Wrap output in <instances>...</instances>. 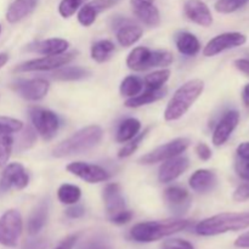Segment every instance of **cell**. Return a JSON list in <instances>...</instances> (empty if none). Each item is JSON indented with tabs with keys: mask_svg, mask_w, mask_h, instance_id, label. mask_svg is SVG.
I'll return each mask as SVG.
<instances>
[{
	"mask_svg": "<svg viewBox=\"0 0 249 249\" xmlns=\"http://www.w3.org/2000/svg\"><path fill=\"white\" fill-rule=\"evenodd\" d=\"M104 202L105 208H106V212L109 215V218L125 209V199H124L122 189L118 184L112 182V184H108L105 187Z\"/></svg>",
	"mask_w": 249,
	"mask_h": 249,
	"instance_id": "ffe728a7",
	"label": "cell"
},
{
	"mask_svg": "<svg viewBox=\"0 0 249 249\" xmlns=\"http://www.w3.org/2000/svg\"><path fill=\"white\" fill-rule=\"evenodd\" d=\"M112 28L117 29V40L124 48L134 45L142 36V28L124 17H114Z\"/></svg>",
	"mask_w": 249,
	"mask_h": 249,
	"instance_id": "5bb4252c",
	"label": "cell"
},
{
	"mask_svg": "<svg viewBox=\"0 0 249 249\" xmlns=\"http://www.w3.org/2000/svg\"><path fill=\"white\" fill-rule=\"evenodd\" d=\"M133 212L128 211V209H124V211L119 212V213L111 216V221L113 224H117V225H124V224H128L133 219Z\"/></svg>",
	"mask_w": 249,
	"mask_h": 249,
	"instance_id": "b9f144b4",
	"label": "cell"
},
{
	"mask_svg": "<svg viewBox=\"0 0 249 249\" xmlns=\"http://www.w3.org/2000/svg\"><path fill=\"white\" fill-rule=\"evenodd\" d=\"M235 66L238 71L249 75V60L247 58H238L235 61Z\"/></svg>",
	"mask_w": 249,
	"mask_h": 249,
	"instance_id": "681fc988",
	"label": "cell"
},
{
	"mask_svg": "<svg viewBox=\"0 0 249 249\" xmlns=\"http://www.w3.org/2000/svg\"><path fill=\"white\" fill-rule=\"evenodd\" d=\"M195 151H196V153H197V156H198L199 160H204V162L211 160L212 155H213V153H212L211 147H209V146L204 142L198 143V145L196 146V148H195Z\"/></svg>",
	"mask_w": 249,
	"mask_h": 249,
	"instance_id": "f6af8a7d",
	"label": "cell"
},
{
	"mask_svg": "<svg viewBox=\"0 0 249 249\" xmlns=\"http://www.w3.org/2000/svg\"><path fill=\"white\" fill-rule=\"evenodd\" d=\"M175 45L180 53L186 56H195L201 50V43L195 34L189 32H180L175 36Z\"/></svg>",
	"mask_w": 249,
	"mask_h": 249,
	"instance_id": "484cf974",
	"label": "cell"
},
{
	"mask_svg": "<svg viewBox=\"0 0 249 249\" xmlns=\"http://www.w3.org/2000/svg\"><path fill=\"white\" fill-rule=\"evenodd\" d=\"M114 50H116V46L111 40H99L92 44L91 58L99 63L106 62L111 58Z\"/></svg>",
	"mask_w": 249,
	"mask_h": 249,
	"instance_id": "f546056e",
	"label": "cell"
},
{
	"mask_svg": "<svg viewBox=\"0 0 249 249\" xmlns=\"http://www.w3.org/2000/svg\"><path fill=\"white\" fill-rule=\"evenodd\" d=\"M23 129V123L16 118L0 116V133L14 134L18 133Z\"/></svg>",
	"mask_w": 249,
	"mask_h": 249,
	"instance_id": "f35d334b",
	"label": "cell"
},
{
	"mask_svg": "<svg viewBox=\"0 0 249 249\" xmlns=\"http://www.w3.org/2000/svg\"><path fill=\"white\" fill-rule=\"evenodd\" d=\"M235 246L237 248H249V231L241 235L237 240L235 241Z\"/></svg>",
	"mask_w": 249,
	"mask_h": 249,
	"instance_id": "f907efd6",
	"label": "cell"
},
{
	"mask_svg": "<svg viewBox=\"0 0 249 249\" xmlns=\"http://www.w3.org/2000/svg\"><path fill=\"white\" fill-rule=\"evenodd\" d=\"M190 143H191V141L187 138L174 139V140L169 141V142L158 146L157 148H155L151 152L146 153L145 156L140 158V163L141 164L151 165L156 164V163L164 162V160H170V158L177 157V156L184 153L189 148Z\"/></svg>",
	"mask_w": 249,
	"mask_h": 249,
	"instance_id": "52a82bcc",
	"label": "cell"
},
{
	"mask_svg": "<svg viewBox=\"0 0 249 249\" xmlns=\"http://www.w3.org/2000/svg\"><path fill=\"white\" fill-rule=\"evenodd\" d=\"M77 238H78V236H75V235L70 236V237L66 238V240L63 241V242L61 243V245L58 246L56 249H72L73 246H74L75 241H77Z\"/></svg>",
	"mask_w": 249,
	"mask_h": 249,
	"instance_id": "816d5d0a",
	"label": "cell"
},
{
	"mask_svg": "<svg viewBox=\"0 0 249 249\" xmlns=\"http://www.w3.org/2000/svg\"><path fill=\"white\" fill-rule=\"evenodd\" d=\"M148 131H150V128H146L145 130L142 131V133L138 134V135L135 136L134 139H131L130 141H129L128 143H125V145L123 146V147L121 148V150L118 151V157L119 158H126V157H130L131 155H133L134 152H135L136 150H138V147L140 146L141 141L143 140V139L146 138V135L148 134Z\"/></svg>",
	"mask_w": 249,
	"mask_h": 249,
	"instance_id": "e575fe53",
	"label": "cell"
},
{
	"mask_svg": "<svg viewBox=\"0 0 249 249\" xmlns=\"http://www.w3.org/2000/svg\"><path fill=\"white\" fill-rule=\"evenodd\" d=\"M249 0H218L215 2V10L220 14H231L245 6Z\"/></svg>",
	"mask_w": 249,
	"mask_h": 249,
	"instance_id": "74e56055",
	"label": "cell"
},
{
	"mask_svg": "<svg viewBox=\"0 0 249 249\" xmlns=\"http://www.w3.org/2000/svg\"><path fill=\"white\" fill-rule=\"evenodd\" d=\"M87 0H61L58 5V12L63 18H70L75 14Z\"/></svg>",
	"mask_w": 249,
	"mask_h": 249,
	"instance_id": "d590c367",
	"label": "cell"
},
{
	"mask_svg": "<svg viewBox=\"0 0 249 249\" xmlns=\"http://www.w3.org/2000/svg\"><path fill=\"white\" fill-rule=\"evenodd\" d=\"M240 122V113L237 111H229L223 116V118L216 124L213 133V143L215 146H221L229 140L231 134Z\"/></svg>",
	"mask_w": 249,
	"mask_h": 249,
	"instance_id": "ac0fdd59",
	"label": "cell"
},
{
	"mask_svg": "<svg viewBox=\"0 0 249 249\" xmlns=\"http://www.w3.org/2000/svg\"><path fill=\"white\" fill-rule=\"evenodd\" d=\"M141 129V123L136 118H126L119 124L116 134V140L121 143H125L135 138Z\"/></svg>",
	"mask_w": 249,
	"mask_h": 249,
	"instance_id": "f1b7e54d",
	"label": "cell"
},
{
	"mask_svg": "<svg viewBox=\"0 0 249 249\" xmlns=\"http://www.w3.org/2000/svg\"><path fill=\"white\" fill-rule=\"evenodd\" d=\"M184 12L190 21L198 26L209 27L213 23L211 10L202 0H186L184 5Z\"/></svg>",
	"mask_w": 249,
	"mask_h": 249,
	"instance_id": "d6986e66",
	"label": "cell"
},
{
	"mask_svg": "<svg viewBox=\"0 0 249 249\" xmlns=\"http://www.w3.org/2000/svg\"><path fill=\"white\" fill-rule=\"evenodd\" d=\"M242 100H243V104H245L247 107H249V84L246 85L245 89H243Z\"/></svg>",
	"mask_w": 249,
	"mask_h": 249,
	"instance_id": "f5cc1de1",
	"label": "cell"
},
{
	"mask_svg": "<svg viewBox=\"0 0 249 249\" xmlns=\"http://www.w3.org/2000/svg\"><path fill=\"white\" fill-rule=\"evenodd\" d=\"M14 147V138L11 134L0 133V168L5 167L9 162Z\"/></svg>",
	"mask_w": 249,
	"mask_h": 249,
	"instance_id": "836d02e7",
	"label": "cell"
},
{
	"mask_svg": "<svg viewBox=\"0 0 249 249\" xmlns=\"http://www.w3.org/2000/svg\"><path fill=\"white\" fill-rule=\"evenodd\" d=\"M29 177L24 167L19 163H10L4 167L0 178V190L7 191L10 189L23 190L28 186Z\"/></svg>",
	"mask_w": 249,
	"mask_h": 249,
	"instance_id": "7c38bea8",
	"label": "cell"
},
{
	"mask_svg": "<svg viewBox=\"0 0 249 249\" xmlns=\"http://www.w3.org/2000/svg\"><path fill=\"white\" fill-rule=\"evenodd\" d=\"M163 197L172 211L180 212V213H184L191 203V196L187 190L180 186H169L165 189Z\"/></svg>",
	"mask_w": 249,
	"mask_h": 249,
	"instance_id": "44dd1931",
	"label": "cell"
},
{
	"mask_svg": "<svg viewBox=\"0 0 249 249\" xmlns=\"http://www.w3.org/2000/svg\"><path fill=\"white\" fill-rule=\"evenodd\" d=\"M82 197V190L72 184H63L57 190V198L61 203L72 206L79 202Z\"/></svg>",
	"mask_w": 249,
	"mask_h": 249,
	"instance_id": "4dcf8cb0",
	"label": "cell"
},
{
	"mask_svg": "<svg viewBox=\"0 0 249 249\" xmlns=\"http://www.w3.org/2000/svg\"><path fill=\"white\" fill-rule=\"evenodd\" d=\"M114 4L116 0H90L78 10V21L82 26L90 27L102 11L111 9Z\"/></svg>",
	"mask_w": 249,
	"mask_h": 249,
	"instance_id": "2e32d148",
	"label": "cell"
},
{
	"mask_svg": "<svg viewBox=\"0 0 249 249\" xmlns=\"http://www.w3.org/2000/svg\"><path fill=\"white\" fill-rule=\"evenodd\" d=\"M203 90L204 83L201 79H192L182 84L168 102L164 111L165 121L173 122L181 118L201 96Z\"/></svg>",
	"mask_w": 249,
	"mask_h": 249,
	"instance_id": "7a4b0ae2",
	"label": "cell"
},
{
	"mask_svg": "<svg viewBox=\"0 0 249 249\" xmlns=\"http://www.w3.org/2000/svg\"><path fill=\"white\" fill-rule=\"evenodd\" d=\"M85 214V208L80 204H72L70 208L66 211V215L71 219H78V218H82L83 215Z\"/></svg>",
	"mask_w": 249,
	"mask_h": 249,
	"instance_id": "bcb514c9",
	"label": "cell"
},
{
	"mask_svg": "<svg viewBox=\"0 0 249 249\" xmlns=\"http://www.w3.org/2000/svg\"><path fill=\"white\" fill-rule=\"evenodd\" d=\"M153 2L155 0H130L134 15L148 27H157L160 23V11Z\"/></svg>",
	"mask_w": 249,
	"mask_h": 249,
	"instance_id": "e0dca14e",
	"label": "cell"
},
{
	"mask_svg": "<svg viewBox=\"0 0 249 249\" xmlns=\"http://www.w3.org/2000/svg\"><path fill=\"white\" fill-rule=\"evenodd\" d=\"M0 34H1V24H0Z\"/></svg>",
	"mask_w": 249,
	"mask_h": 249,
	"instance_id": "11a10c76",
	"label": "cell"
},
{
	"mask_svg": "<svg viewBox=\"0 0 249 249\" xmlns=\"http://www.w3.org/2000/svg\"><path fill=\"white\" fill-rule=\"evenodd\" d=\"M49 83L43 78H34V79H21L16 80L11 84V89L28 101H39L44 99L49 92Z\"/></svg>",
	"mask_w": 249,
	"mask_h": 249,
	"instance_id": "30bf717a",
	"label": "cell"
},
{
	"mask_svg": "<svg viewBox=\"0 0 249 249\" xmlns=\"http://www.w3.org/2000/svg\"><path fill=\"white\" fill-rule=\"evenodd\" d=\"M143 88V82L140 78L135 77V75H128L126 78H124L121 83V88H119V91L123 96L126 97H133L136 96L141 92Z\"/></svg>",
	"mask_w": 249,
	"mask_h": 249,
	"instance_id": "1f68e13d",
	"label": "cell"
},
{
	"mask_svg": "<svg viewBox=\"0 0 249 249\" xmlns=\"http://www.w3.org/2000/svg\"><path fill=\"white\" fill-rule=\"evenodd\" d=\"M167 94V90L163 89H146L143 92H140L139 95L133 97H129L125 101V106L129 108H138V107L145 106V105L152 104V102L158 101V100L163 99Z\"/></svg>",
	"mask_w": 249,
	"mask_h": 249,
	"instance_id": "4316f807",
	"label": "cell"
},
{
	"mask_svg": "<svg viewBox=\"0 0 249 249\" xmlns=\"http://www.w3.org/2000/svg\"><path fill=\"white\" fill-rule=\"evenodd\" d=\"M48 247L44 240H32L24 245L23 249H45Z\"/></svg>",
	"mask_w": 249,
	"mask_h": 249,
	"instance_id": "7dc6e473",
	"label": "cell"
},
{
	"mask_svg": "<svg viewBox=\"0 0 249 249\" xmlns=\"http://www.w3.org/2000/svg\"><path fill=\"white\" fill-rule=\"evenodd\" d=\"M77 53H65L61 55H50L44 56L40 58H34V60L26 61L21 63L17 67H15L14 72L16 73H26V72H36V71H53L68 65L73 58L75 57Z\"/></svg>",
	"mask_w": 249,
	"mask_h": 249,
	"instance_id": "ba28073f",
	"label": "cell"
},
{
	"mask_svg": "<svg viewBox=\"0 0 249 249\" xmlns=\"http://www.w3.org/2000/svg\"><path fill=\"white\" fill-rule=\"evenodd\" d=\"M68 48H70V43L67 40H65V39L51 38L31 44V45L27 46V50L40 53V55L50 56L65 53Z\"/></svg>",
	"mask_w": 249,
	"mask_h": 249,
	"instance_id": "7402d4cb",
	"label": "cell"
},
{
	"mask_svg": "<svg viewBox=\"0 0 249 249\" xmlns=\"http://www.w3.org/2000/svg\"><path fill=\"white\" fill-rule=\"evenodd\" d=\"M236 173L238 174V177L242 178L243 180H247L249 181V160H240L236 162Z\"/></svg>",
	"mask_w": 249,
	"mask_h": 249,
	"instance_id": "ee69618b",
	"label": "cell"
},
{
	"mask_svg": "<svg viewBox=\"0 0 249 249\" xmlns=\"http://www.w3.org/2000/svg\"><path fill=\"white\" fill-rule=\"evenodd\" d=\"M249 228V212L247 213H221L199 221L196 232L201 236H215L229 231H240Z\"/></svg>",
	"mask_w": 249,
	"mask_h": 249,
	"instance_id": "277c9868",
	"label": "cell"
},
{
	"mask_svg": "<svg viewBox=\"0 0 249 249\" xmlns=\"http://www.w3.org/2000/svg\"><path fill=\"white\" fill-rule=\"evenodd\" d=\"M190 225L189 220L169 219L163 221H146L136 224L130 230V236L138 242H155L167 236L185 230Z\"/></svg>",
	"mask_w": 249,
	"mask_h": 249,
	"instance_id": "3957f363",
	"label": "cell"
},
{
	"mask_svg": "<svg viewBox=\"0 0 249 249\" xmlns=\"http://www.w3.org/2000/svg\"><path fill=\"white\" fill-rule=\"evenodd\" d=\"M48 214H49V207L48 202L43 201L32 211L31 215L28 218V223H27V230L31 236L36 235L41 231V229L45 226L46 221H48Z\"/></svg>",
	"mask_w": 249,
	"mask_h": 249,
	"instance_id": "d4e9b609",
	"label": "cell"
},
{
	"mask_svg": "<svg viewBox=\"0 0 249 249\" xmlns=\"http://www.w3.org/2000/svg\"><path fill=\"white\" fill-rule=\"evenodd\" d=\"M189 165V160L186 157H181V156H177V157L164 160V163L158 169V180L162 184L174 181L180 175L186 172Z\"/></svg>",
	"mask_w": 249,
	"mask_h": 249,
	"instance_id": "9a60e30c",
	"label": "cell"
},
{
	"mask_svg": "<svg viewBox=\"0 0 249 249\" xmlns=\"http://www.w3.org/2000/svg\"><path fill=\"white\" fill-rule=\"evenodd\" d=\"M216 175L212 170L198 169L191 175L189 184L194 191L198 194H207L216 186Z\"/></svg>",
	"mask_w": 249,
	"mask_h": 249,
	"instance_id": "603a6c76",
	"label": "cell"
},
{
	"mask_svg": "<svg viewBox=\"0 0 249 249\" xmlns=\"http://www.w3.org/2000/svg\"><path fill=\"white\" fill-rule=\"evenodd\" d=\"M7 61H9V55L5 53H0V68L4 67V66L7 63Z\"/></svg>",
	"mask_w": 249,
	"mask_h": 249,
	"instance_id": "db71d44e",
	"label": "cell"
},
{
	"mask_svg": "<svg viewBox=\"0 0 249 249\" xmlns=\"http://www.w3.org/2000/svg\"><path fill=\"white\" fill-rule=\"evenodd\" d=\"M36 133L32 128H27L26 131L22 134L21 136V143H19V148L18 150H27V148L32 147L36 142Z\"/></svg>",
	"mask_w": 249,
	"mask_h": 249,
	"instance_id": "60d3db41",
	"label": "cell"
},
{
	"mask_svg": "<svg viewBox=\"0 0 249 249\" xmlns=\"http://www.w3.org/2000/svg\"><path fill=\"white\" fill-rule=\"evenodd\" d=\"M170 77V71L169 70H163L156 71V72L150 73L148 75H146L145 79H143V84H145L146 89H162L163 85L167 83V80Z\"/></svg>",
	"mask_w": 249,
	"mask_h": 249,
	"instance_id": "d6a6232c",
	"label": "cell"
},
{
	"mask_svg": "<svg viewBox=\"0 0 249 249\" xmlns=\"http://www.w3.org/2000/svg\"><path fill=\"white\" fill-rule=\"evenodd\" d=\"M29 118L36 130L45 140H51L60 128V119L53 111L41 107L29 108Z\"/></svg>",
	"mask_w": 249,
	"mask_h": 249,
	"instance_id": "9c48e42d",
	"label": "cell"
},
{
	"mask_svg": "<svg viewBox=\"0 0 249 249\" xmlns=\"http://www.w3.org/2000/svg\"><path fill=\"white\" fill-rule=\"evenodd\" d=\"M102 138H104V130L100 125L92 124L85 126L58 143L53 150V156L56 158H63L82 155L96 147L101 142Z\"/></svg>",
	"mask_w": 249,
	"mask_h": 249,
	"instance_id": "6da1fadb",
	"label": "cell"
},
{
	"mask_svg": "<svg viewBox=\"0 0 249 249\" xmlns=\"http://www.w3.org/2000/svg\"><path fill=\"white\" fill-rule=\"evenodd\" d=\"M91 74L89 70L80 66H62V67L57 68L53 71L50 74L53 79L56 80H80L88 78Z\"/></svg>",
	"mask_w": 249,
	"mask_h": 249,
	"instance_id": "83f0119b",
	"label": "cell"
},
{
	"mask_svg": "<svg viewBox=\"0 0 249 249\" xmlns=\"http://www.w3.org/2000/svg\"><path fill=\"white\" fill-rule=\"evenodd\" d=\"M77 249H113L108 242L101 236H90L80 241Z\"/></svg>",
	"mask_w": 249,
	"mask_h": 249,
	"instance_id": "8d00e7d4",
	"label": "cell"
},
{
	"mask_svg": "<svg viewBox=\"0 0 249 249\" xmlns=\"http://www.w3.org/2000/svg\"><path fill=\"white\" fill-rule=\"evenodd\" d=\"M160 249H195V247L189 241L181 240V238H172V240L165 241Z\"/></svg>",
	"mask_w": 249,
	"mask_h": 249,
	"instance_id": "ab89813d",
	"label": "cell"
},
{
	"mask_svg": "<svg viewBox=\"0 0 249 249\" xmlns=\"http://www.w3.org/2000/svg\"><path fill=\"white\" fill-rule=\"evenodd\" d=\"M23 229L22 216L16 209L6 211L0 216V245L14 248L17 246Z\"/></svg>",
	"mask_w": 249,
	"mask_h": 249,
	"instance_id": "8992f818",
	"label": "cell"
},
{
	"mask_svg": "<svg viewBox=\"0 0 249 249\" xmlns=\"http://www.w3.org/2000/svg\"><path fill=\"white\" fill-rule=\"evenodd\" d=\"M67 170L71 174L80 178L89 184L104 182L109 179V173L104 167L97 164H90L85 162H73L67 165Z\"/></svg>",
	"mask_w": 249,
	"mask_h": 249,
	"instance_id": "4fadbf2b",
	"label": "cell"
},
{
	"mask_svg": "<svg viewBox=\"0 0 249 249\" xmlns=\"http://www.w3.org/2000/svg\"><path fill=\"white\" fill-rule=\"evenodd\" d=\"M38 0H14L6 11L9 23H17L34 11Z\"/></svg>",
	"mask_w": 249,
	"mask_h": 249,
	"instance_id": "cb8c5ba5",
	"label": "cell"
},
{
	"mask_svg": "<svg viewBox=\"0 0 249 249\" xmlns=\"http://www.w3.org/2000/svg\"><path fill=\"white\" fill-rule=\"evenodd\" d=\"M247 41V36L238 32H228V33L219 34L208 41L203 49V55L212 57L229 49L238 48Z\"/></svg>",
	"mask_w": 249,
	"mask_h": 249,
	"instance_id": "8fae6325",
	"label": "cell"
},
{
	"mask_svg": "<svg viewBox=\"0 0 249 249\" xmlns=\"http://www.w3.org/2000/svg\"><path fill=\"white\" fill-rule=\"evenodd\" d=\"M174 61L169 51H152L145 46H138L126 57V66L136 72H142L152 67H167Z\"/></svg>",
	"mask_w": 249,
	"mask_h": 249,
	"instance_id": "5b68a950",
	"label": "cell"
},
{
	"mask_svg": "<svg viewBox=\"0 0 249 249\" xmlns=\"http://www.w3.org/2000/svg\"><path fill=\"white\" fill-rule=\"evenodd\" d=\"M237 155L240 160H249V142H242L238 146Z\"/></svg>",
	"mask_w": 249,
	"mask_h": 249,
	"instance_id": "c3c4849f",
	"label": "cell"
},
{
	"mask_svg": "<svg viewBox=\"0 0 249 249\" xmlns=\"http://www.w3.org/2000/svg\"><path fill=\"white\" fill-rule=\"evenodd\" d=\"M233 199L236 202H245L249 199V181L240 185L233 192Z\"/></svg>",
	"mask_w": 249,
	"mask_h": 249,
	"instance_id": "7bdbcfd3",
	"label": "cell"
}]
</instances>
